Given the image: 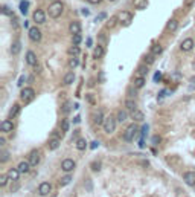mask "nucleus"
<instances>
[{"instance_id":"nucleus-1","label":"nucleus","mask_w":195,"mask_h":197,"mask_svg":"<svg viewBox=\"0 0 195 197\" xmlns=\"http://www.w3.org/2000/svg\"><path fill=\"white\" fill-rule=\"evenodd\" d=\"M139 128L140 127L137 126L136 122H133V124H130V126L125 128V133H124V139L125 142H131L134 138H136V135L139 133Z\"/></svg>"},{"instance_id":"nucleus-2","label":"nucleus","mask_w":195,"mask_h":197,"mask_svg":"<svg viewBox=\"0 0 195 197\" xmlns=\"http://www.w3.org/2000/svg\"><path fill=\"white\" fill-rule=\"evenodd\" d=\"M63 11H64V5H63V2H60V0H55L52 5L49 6V16L52 18H58L61 14H63Z\"/></svg>"},{"instance_id":"nucleus-3","label":"nucleus","mask_w":195,"mask_h":197,"mask_svg":"<svg viewBox=\"0 0 195 197\" xmlns=\"http://www.w3.org/2000/svg\"><path fill=\"white\" fill-rule=\"evenodd\" d=\"M20 98L24 101V103H29L35 98V90L32 87H23L21 92H20Z\"/></svg>"},{"instance_id":"nucleus-4","label":"nucleus","mask_w":195,"mask_h":197,"mask_svg":"<svg viewBox=\"0 0 195 197\" xmlns=\"http://www.w3.org/2000/svg\"><path fill=\"white\" fill-rule=\"evenodd\" d=\"M116 122H117V119L114 116H108L105 121H104V131L108 133V135L113 133L116 130Z\"/></svg>"},{"instance_id":"nucleus-5","label":"nucleus","mask_w":195,"mask_h":197,"mask_svg":"<svg viewBox=\"0 0 195 197\" xmlns=\"http://www.w3.org/2000/svg\"><path fill=\"white\" fill-rule=\"evenodd\" d=\"M117 17H119V23H121L122 26H125V28L130 26L131 21H133V14H131L130 11H122Z\"/></svg>"},{"instance_id":"nucleus-6","label":"nucleus","mask_w":195,"mask_h":197,"mask_svg":"<svg viewBox=\"0 0 195 197\" xmlns=\"http://www.w3.org/2000/svg\"><path fill=\"white\" fill-rule=\"evenodd\" d=\"M194 44H195V41L192 38H184V40L181 41V44H180V49H181L183 52H189V51L194 49Z\"/></svg>"},{"instance_id":"nucleus-7","label":"nucleus","mask_w":195,"mask_h":197,"mask_svg":"<svg viewBox=\"0 0 195 197\" xmlns=\"http://www.w3.org/2000/svg\"><path fill=\"white\" fill-rule=\"evenodd\" d=\"M75 167H76V163H75L73 159H64L61 162V170L66 171V173H70L72 170H75Z\"/></svg>"},{"instance_id":"nucleus-8","label":"nucleus","mask_w":195,"mask_h":197,"mask_svg":"<svg viewBox=\"0 0 195 197\" xmlns=\"http://www.w3.org/2000/svg\"><path fill=\"white\" fill-rule=\"evenodd\" d=\"M32 20L35 21L37 25H43V23L46 21V14H44V11H43V9H37L35 12H34V16H32Z\"/></svg>"},{"instance_id":"nucleus-9","label":"nucleus","mask_w":195,"mask_h":197,"mask_svg":"<svg viewBox=\"0 0 195 197\" xmlns=\"http://www.w3.org/2000/svg\"><path fill=\"white\" fill-rule=\"evenodd\" d=\"M29 38H31L32 41L38 43V41L41 40V31H40L37 26H32V28H29Z\"/></svg>"},{"instance_id":"nucleus-10","label":"nucleus","mask_w":195,"mask_h":197,"mask_svg":"<svg viewBox=\"0 0 195 197\" xmlns=\"http://www.w3.org/2000/svg\"><path fill=\"white\" fill-rule=\"evenodd\" d=\"M51 191H52V185H51L49 182L40 183V186H38V194H40V196H47Z\"/></svg>"},{"instance_id":"nucleus-11","label":"nucleus","mask_w":195,"mask_h":197,"mask_svg":"<svg viewBox=\"0 0 195 197\" xmlns=\"http://www.w3.org/2000/svg\"><path fill=\"white\" fill-rule=\"evenodd\" d=\"M28 161L31 163V167H37V165H38V162H40V153H38V150H32V151H31Z\"/></svg>"},{"instance_id":"nucleus-12","label":"nucleus","mask_w":195,"mask_h":197,"mask_svg":"<svg viewBox=\"0 0 195 197\" xmlns=\"http://www.w3.org/2000/svg\"><path fill=\"white\" fill-rule=\"evenodd\" d=\"M183 180H184L188 185L195 186V171H188V173H184V174H183Z\"/></svg>"},{"instance_id":"nucleus-13","label":"nucleus","mask_w":195,"mask_h":197,"mask_svg":"<svg viewBox=\"0 0 195 197\" xmlns=\"http://www.w3.org/2000/svg\"><path fill=\"white\" fill-rule=\"evenodd\" d=\"M17 170L20 171V173H21V174H26V173H29V170H31V163H29V161H21V162H18Z\"/></svg>"},{"instance_id":"nucleus-14","label":"nucleus","mask_w":195,"mask_h":197,"mask_svg":"<svg viewBox=\"0 0 195 197\" xmlns=\"http://www.w3.org/2000/svg\"><path fill=\"white\" fill-rule=\"evenodd\" d=\"M26 63H28L29 66H34V67L38 66V64H37V55L34 54L32 51H28V52H26Z\"/></svg>"},{"instance_id":"nucleus-15","label":"nucleus","mask_w":195,"mask_h":197,"mask_svg":"<svg viewBox=\"0 0 195 197\" xmlns=\"http://www.w3.org/2000/svg\"><path fill=\"white\" fill-rule=\"evenodd\" d=\"M12 128H14V122H12V121H9V119H6V121H3V122L0 124V130H2L3 133L12 131Z\"/></svg>"},{"instance_id":"nucleus-16","label":"nucleus","mask_w":195,"mask_h":197,"mask_svg":"<svg viewBox=\"0 0 195 197\" xmlns=\"http://www.w3.org/2000/svg\"><path fill=\"white\" fill-rule=\"evenodd\" d=\"M104 113L102 112H96V113H93V124L95 126H101V124H104Z\"/></svg>"},{"instance_id":"nucleus-17","label":"nucleus","mask_w":195,"mask_h":197,"mask_svg":"<svg viewBox=\"0 0 195 197\" xmlns=\"http://www.w3.org/2000/svg\"><path fill=\"white\" fill-rule=\"evenodd\" d=\"M69 31H70L72 35L81 34V23H79V21H72L70 26H69Z\"/></svg>"},{"instance_id":"nucleus-18","label":"nucleus","mask_w":195,"mask_h":197,"mask_svg":"<svg viewBox=\"0 0 195 197\" xmlns=\"http://www.w3.org/2000/svg\"><path fill=\"white\" fill-rule=\"evenodd\" d=\"M105 54V49H104V46L102 44H98L96 48H95V51H93V58H96V60H99V58H102Z\"/></svg>"},{"instance_id":"nucleus-19","label":"nucleus","mask_w":195,"mask_h":197,"mask_svg":"<svg viewBox=\"0 0 195 197\" xmlns=\"http://www.w3.org/2000/svg\"><path fill=\"white\" fill-rule=\"evenodd\" d=\"M131 118L134 119V122H142L145 119V115L140 110H134V112H131Z\"/></svg>"},{"instance_id":"nucleus-20","label":"nucleus","mask_w":195,"mask_h":197,"mask_svg":"<svg viewBox=\"0 0 195 197\" xmlns=\"http://www.w3.org/2000/svg\"><path fill=\"white\" fill-rule=\"evenodd\" d=\"M6 174L9 176V179L12 180V182H17V180L20 179V174H21V173L18 171L17 168H11V170H9V171H8Z\"/></svg>"},{"instance_id":"nucleus-21","label":"nucleus","mask_w":195,"mask_h":197,"mask_svg":"<svg viewBox=\"0 0 195 197\" xmlns=\"http://www.w3.org/2000/svg\"><path fill=\"white\" fill-rule=\"evenodd\" d=\"M75 78H76V76H75V73H73V72L66 73V75H64V80H63V84H64V86H70L72 83L75 81Z\"/></svg>"},{"instance_id":"nucleus-22","label":"nucleus","mask_w":195,"mask_h":197,"mask_svg":"<svg viewBox=\"0 0 195 197\" xmlns=\"http://www.w3.org/2000/svg\"><path fill=\"white\" fill-rule=\"evenodd\" d=\"M166 28H168V31H171V32L177 31V28H178V21H177V18H171V20L168 21Z\"/></svg>"},{"instance_id":"nucleus-23","label":"nucleus","mask_w":195,"mask_h":197,"mask_svg":"<svg viewBox=\"0 0 195 197\" xmlns=\"http://www.w3.org/2000/svg\"><path fill=\"white\" fill-rule=\"evenodd\" d=\"M146 73H148V64H140L136 71L137 76H146Z\"/></svg>"},{"instance_id":"nucleus-24","label":"nucleus","mask_w":195,"mask_h":197,"mask_svg":"<svg viewBox=\"0 0 195 197\" xmlns=\"http://www.w3.org/2000/svg\"><path fill=\"white\" fill-rule=\"evenodd\" d=\"M153 55H160L162 52H163V48H162V44H159V43H154L153 46H151V51H149Z\"/></svg>"},{"instance_id":"nucleus-25","label":"nucleus","mask_w":195,"mask_h":197,"mask_svg":"<svg viewBox=\"0 0 195 197\" xmlns=\"http://www.w3.org/2000/svg\"><path fill=\"white\" fill-rule=\"evenodd\" d=\"M76 148H78L79 151H84V150L87 148V141H86L84 138H79V139H76Z\"/></svg>"},{"instance_id":"nucleus-26","label":"nucleus","mask_w":195,"mask_h":197,"mask_svg":"<svg viewBox=\"0 0 195 197\" xmlns=\"http://www.w3.org/2000/svg\"><path fill=\"white\" fill-rule=\"evenodd\" d=\"M60 142H61V139H55V138H51L49 139V150H56L58 147H60Z\"/></svg>"},{"instance_id":"nucleus-27","label":"nucleus","mask_w":195,"mask_h":197,"mask_svg":"<svg viewBox=\"0 0 195 197\" xmlns=\"http://www.w3.org/2000/svg\"><path fill=\"white\" fill-rule=\"evenodd\" d=\"M143 86H145V78L143 76L134 78V89H142Z\"/></svg>"},{"instance_id":"nucleus-28","label":"nucleus","mask_w":195,"mask_h":197,"mask_svg":"<svg viewBox=\"0 0 195 197\" xmlns=\"http://www.w3.org/2000/svg\"><path fill=\"white\" fill-rule=\"evenodd\" d=\"M20 49H21V44H20L18 40H16V41L12 43V46H11V52H12V55H17L18 52H20Z\"/></svg>"},{"instance_id":"nucleus-29","label":"nucleus","mask_w":195,"mask_h":197,"mask_svg":"<svg viewBox=\"0 0 195 197\" xmlns=\"http://www.w3.org/2000/svg\"><path fill=\"white\" fill-rule=\"evenodd\" d=\"M134 6L137 9H145L148 6V0H134Z\"/></svg>"},{"instance_id":"nucleus-30","label":"nucleus","mask_w":195,"mask_h":197,"mask_svg":"<svg viewBox=\"0 0 195 197\" xmlns=\"http://www.w3.org/2000/svg\"><path fill=\"white\" fill-rule=\"evenodd\" d=\"M67 52H69L70 57H78L79 52H81V49H79V46H75V44H73L72 48H69V51H67Z\"/></svg>"},{"instance_id":"nucleus-31","label":"nucleus","mask_w":195,"mask_h":197,"mask_svg":"<svg viewBox=\"0 0 195 197\" xmlns=\"http://www.w3.org/2000/svg\"><path fill=\"white\" fill-rule=\"evenodd\" d=\"M126 118H128V115H126V112H125V110L117 112V118H116V119H117V122H121V124H122V122L126 121Z\"/></svg>"},{"instance_id":"nucleus-32","label":"nucleus","mask_w":195,"mask_h":197,"mask_svg":"<svg viewBox=\"0 0 195 197\" xmlns=\"http://www.w3.org/2000/svg\"><path fill=\"white\" fill-rule=\"evenodd\" d=\"M28 9H29V2H26V0L21 2V3H20V12H21L23 16H26V14H28Z\"/></svg>"},{"instance_id":"nucleus-33","label":"nucleus","mask_w":195,"mask_h":197,"mask_svg":"<svg viewBox=\"0 0 195 197\" xmlns=\"http://www.w3.org/2000/svg\"><path fill=\"white\" fill-rule=\"evenodd\" d=\"M70 110H72V103H70V101H66V103L63 104V107H61L63 115H67V113H70Z\"/></svg>"},{"instance_id":"nucleus-34","label":"nucleus","mask_w":195,"mask_h":197,"mask_svg":"<svg viewBox=\"0 0 195 197\" xmlns=\"http://www.w3.org/2000/svg\"><path fill=\"white\" fill-rule=\"evenodd\" d=\"M125 106H126V108H128L130 112H134V110H137V106H136V103H134L131 98H130V99H126Z\"/></svg>"},{"instance_id":"nucleus-35","label":"nucleus","mask_w":195,"mask_h":197,"mask_svg":"<svg viewBox=\"0 0 195 197\" xmlns=\"http://www.w3.org/2000/svg\"><path fill=\"white\" fill-rule=\"evenodd\" d=\"M70 182H72V176L66 174V176H63V177L60 179V185H61V186H66V185H69Z\"/></svg>"},{"instance_id":"nucleus-36","label":"nucleus","mask_w":195,"mask_h":197,"mask_svg":"<svg viewBox=\"0 0 195 197\" xmlns=\"http://www.w3.org/2000/svg\"><path fill=\"white\" fill-rule=\"evenodd\" d=\"M18 112H20V106L18 104H14L12 108H11V112H9V118H16L18 115Z\"/></svg>"},{"instance_id":"nucleus-37","label":"nucleus","mask_w":195,"mask_h":197,"mask_svg":"<svg viewBox=\"0 0 195 197\" xmlns=\"http://www.w3.org/2000/svg\"><path fill=\"white\" fill-rule=\"evenodd\" d=\"M8 159H9V153L6 150H2L0 151V163H5Z\"/></svg>"},{"instance_id":"nucleus-38","label":"nucleus","mask_w":195,"mask_h":197,"mask_svg":"<svg viewBox=\"0 0 195 197\" xmlns=\"http://www.w3.org/2000/svg\"><path fill=\"white\" fill-rule=\"evenodd\" d=\"M82 41V37L81 34H75V35H72V43L75 44V46H79V43Z\"/></svg>"},{"instance_id":"nucleus-39","label":"nucleus","mask_w":195,"mask_h":197,"mask_svg":"<svg viewBox=\"0 0 195 197\" xmlns=\"http://www.w3.org/2000/svg\"><path fill=\"white\" fill-rule=\"evenodd\" d=\"M143 60H145V63H146V64H153V63H154V60H156V55H153L151 52H149V54L145 55V58H143Z\"/></svg>"},{"instance_id":"nucleus-40","label":"nucleus","mask_w":195,"mask_h":197,"mask_svg":"<svg viewBox=\"0 0 195 197\" xmlns=\"http://www.w3.org/2000/svg\"><path fill=\"white\" fill-rule=\"evenodd\" d=\"M78 64H79V60L76 57H72L70 60H69V67H72V69L78 67Z\"/></svg>"},{"instance_id":"nucleus-41","label":"nucleus","mask_w":195,"mask_h":197,"mask_svg":"<svg viewBox=\"0 0 195 197\" xmlns=\"http://www.w3.org/2000/svg\"><path fill=\"white\" fill-rule=\"evenodd\" d=\"M69 128H70V122H69V119L64 118V119L61 121V130H63V131H69Z\"/></svg>"},{"instance_id":"nucleus-42","label":"nucleus","mask_w":195,"mask_h":197,"mask_svg":"<svg viewBox=\"0 0 195 197\" xmlns=\"http://www.w3.org/2000/svg\"><path fill=\"white\" fill-rule=\"evenodd\" d=\"M148 130H149V126H148V124L142 126V128H140V139H145V138H146V135H148Z\"/></svg>"},{"instance_id":"nucleus-43","label":"nucleus","mask_w":195,"mask_h":197,"mask_svg":"<svg viewBox=\"0 0 195 197\" xmlns=\"http://www.w3.org/2000/svg\"><path fill=\"white\" fill-rule=\"evenodd\" d=\"M90 168H91V171H101V168H102V165H101V162H91V165H90Z\"/></svg>"},{"instance_id":"nucleus-44","label":"nucleus","mask_w":195,"mask_h":197,"mask_svg":"<svg viewBox=\"0 0 195 197\" xmlns=\"http://www.w3.org/2000/svg\"><path fill=\"white\" fill-rule=\"evenodd\" d=\"M117 21H119V17H117V16H116V17H111L108 21H107V28H113Z\"/></svg>"},{"instance_id":"nucleus-45","label":"nucleus","mask_w":195,"mask_h":197,"mask_svg":"<svg viewBox=\"0 0 195 197\" xmlns=\"http://www.w3.org/2000/svg\"><path fill=\"white\" fill-rule=\"evenodd\" d=\"M2 12H3L5 16H9V17H14V14H12V11H11V9H9V8H8L6 5H3V6H2Z\"/></svg>"},{"instance_id":"nucleus-46","label":"nucleus","mask_w":195,"mask_h":197,"mask_svg":"<svg viewBox=\"0 0 195 197\" xmlns=\"http://www.w3.org/2000/svg\"><path fill=\"white\" fill-rule=\"evenodd\" d=\"M8 179H9L8 174H0V186H5L8 183Z\"/></svg>"},{"instance_id":"nucleus-47","label":"nucleus","mask_w":195,"mask_h":197,"mask_svg":"<svg viewBox=\"0 0 195 197\" xmlns=\"http://www.w3.org/2000/svg\"><path fill=\"white\" fill-rule=\"evenodd\" d=\"M153 80H154V83H160V81H162V72H159V71L156 72Z\"/></svg>"},{"instance_id":"nucleus-48","label":"nucleus","mask_w":195,"mask_h":197,"mask_svg":"<svg viewBox=\"0 0 195 197\" xmlns=\"http://www.w3.org/2000/svg\"><path fill=\"white\" fill-rule=\"evenodd\" d=\"M51 138H55V139H61V131H58V130H53L52 133H51Z\"/></svg>"},{"instance_id":"nucleus-49","label":"nucleus","mask_w":195,"mask_h":197,"mask_svg":"<svg viewBox=\"0 0 195 197\" xmlns=\"http://www.w3.org/2000/svg\"><path fill=\"white\" fill-rule=\"evenodd\" d=\"M166 95H169V92H168V89H163L162 92H160V95L157 96V99H162L163 96H166Z\"/></svg>"},{"instance_id":"nucleus-50","label":"nucleus","mask_w":195,"mask_h":197,"mask_svg":"<svg viewBox=\"0 0 195 197\" xmlns=\"http://www.w3.org/2000/svg\"><path fill=\"white\" fill-rule=\"evenodd\" d=\"M105 17H107V14H105V12H101V14H99L98 17L95 18V21H101V20H104Z\"/></svg>"},{"instance_id":"nucleus-51","label":"nucleus","mask_w":195,"mask_h":197,"mask_svg":"<svg viewBox=\"0 0 195 197\" xmlns=\"http://www.w3.org/2000/svg\"><path fill=\"white\" fill-rule=\"evenodd\" d=\"M160 141H162V138H160V136H157V135H156V136H153V144H154V145L160 144Z\"/></svg>"},{"instance_id":"nucleus-52","label":"nucleus","mask_w":195,"mask_h":197,"mask_svg":"<svg viewBox=\"0 0 195 197\" xmlns=\"http://www.w3.org/2000/svg\"><path fill=\"white\" fill-rule=\"evenodd\" d=\"M104 81H105V73L101 72V73H99V83H104Z\"/></svg>"},{"instance_id":"nucleus-53","label":"nucleus","mask_w":195,"mask_h":197,"mask_svg":"<svg viewBox=\"0 0 195 197\" xmlns=\"http://www.w3.org/2000/svg\"><path fill=\"white\" fill-rule=\"evenodd\" d=\"M26 80H28V78H26L24 75H23V76H20V80H18V86H23V83H24Z\"/></svg>"},{"instance_id":"nucleus-54","label":"nucleus","mask_w":195,"mask_h":197,"mask_svg":"<svg viewBox=\"0 0 195 197\" xmlns=\"http://www.w3.org/2000/svg\"><path fill=\"white\" fill-rule=\"evenodd\" d=\"M81 14L87 17V16H89V14H90V11H89V9H87V8H82V9H81Z\"/></svg>"},{"instance_id":"nucleus-55","label":"nucleus","mask_w":195,"mask_h":197,"mask_svg":"<svg viewBox=\"0 0 195 197\" xmlns=\"http://www.w3.org/2000/svg\"><path fill=\"white\" fill-rule=\"evenodd\" d=\"M86 98H87V101H90V104H95V98L91 95H86Z\"/></svg>"},{"instance_id":"nucleus-56","label":"nucleus","mask_w":195,"mask_h":197,"mask_svg":"<svg viewBox=\"0 0 195 197\" xmlns=\"http://www.w3.org/2000/svg\"><path fill=\"white\" fill-rule=\"evenodd\" d=\"M172 78H174V81H178V80H180V73H178V72H175V73L172 75Z\"/></svg>"},{"instance_id":"nucleus-57","label":"nucleus","mask_w":195,"mask_h":197,"mask_svg":"<svg viewBox=\"0 0 195 197\" xmlns=\"http://www.w3.org/2000/svg\"><path fill=\"white\" fill-rule=\"evenodd\" d=\"M136 93H137V92H136V90H133V89H130V92H128L130 98H131V96H136Z\"/></svg>"},{"instance_id":"nucleus-58","label":"nucleus","mask_w":195,"mask_h":197,"mask_svg":"<svg viewBox=\"0 0 195 197\" xmlns=\"http://www.w3.org/2000/svg\"><path fill=\"white\" fill-rule=\"evenodd\" d=\"M89 3H91V5H98V3H101V0H87Z\"/></svg>"},{"instance_id":"nucleus-59","label":"nucleus","mask_w":195,"mask_h":197,"mask_svg":"<svg viewBox=\"0 0 195 197\" xmlns=\"http://www.w3.org/2000/svg\"><path fill=\"white\" fill-rule=\"evenodd\" d=\"M5 144H6V139L5 138H0V147H5Z\"/></svg>"},{"instance_id":"nucleus-60","label":"nucleus","mask_w":195,"mask_h":197,"mask_svg":"<svg viewBox=\"0 0 195 197\" xmlns=\"http://www.w3.org/2000/svg\"><path fill=\"white\" fill-rule=\"evenodd\" d=\"M99 40H101L102 43H107V41H105L107 38H105V35H104V34H101V35H99Z\"/></svg>"},{"instance_id":"nucleus-61","label":"nucleus","mask_w":195,"mask_h":197,"mask_svg":"<svg viewBox=\"0 0 195 197\" xmlns=\"http://www.w3.org/2000/svg\"><path fill=\"white\" fill-rule=\"evenodd\" d=\"M90 147H91V148L95 150L96 147H99V142H91V145H90Z\"/></svg>"},{"instance_id":"nucleus-62","label":"nucleus","mask_w":195,"mask_h":197,"mask_svg":"<svg viewBox=\"0 0 195 197\" xmlns=\"http://www.w3.org/2000/svg\"><path fill=\"white\" fill-rule=\"evenodd\" d=\"M93 44V40L91 38H87V46H91Z\"/></svg>"},{"instance_id":"nucleus-63","label":"nucleus","mask_w":195,"mask_h":197,"mask_svg":"<svg viewBox=\"0 0 195 197\" xmlns=\"http://www.w3.org/2000/svg\"><path fill=\"white\" fill-rule=\"evenodd\" d=\"M192 83H195V76H194V78H192Z\"/></svg>"},{"instance_id":"nucleus-64","label":"nucleus","mask_w":195,"mask_h":197,"mask_svg":"<svg viewBox=\"0 0 195 197\" xmlns=\"http://www.w3.org/2000/svg\"><path fill=\"white\" fill-rule=\"evenodd\" d=\"M108 2H114V0H108Z\"/></svg>"}]
</instances>
